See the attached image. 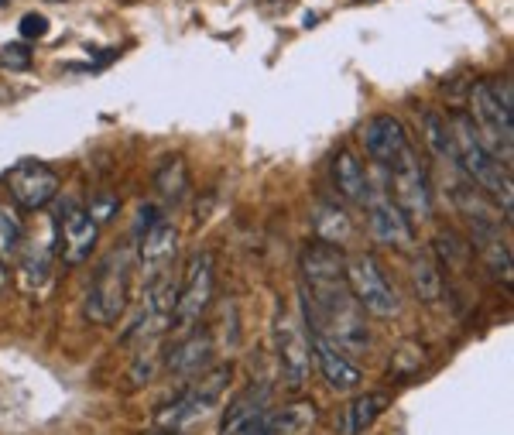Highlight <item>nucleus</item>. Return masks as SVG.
Masks as SVG:
<instances>
[{"mask_svg": "<svg viewBox=\"0 0 514 435\" xmlns=\"http://www.w3.org/2000/svg\"><path fill=\"white\" fill-rule=\"evenodd\" d=\"M275 357L278 374L288 391H302L312 374V343L305 336V322H299L292 312H278L275 319Z\"/></svg>", "mask_w": 514, "mask_h": 435, "instance_id": "1a4fd4ad", "label": "nucleus"}, {"mask_svg": "<svg viewBox=\"0 0 514 435\" xmlns=\"http://www.w3.org/2000/svg\"><path fill=\"white\" fill-rule=\"evenodd\" d=\"M24 220H21V213H18V206L14 203H7V199H0V261H14L21 251V244H24Z\"/></svg>", "mask_w": 514, "mask_h": 435, "instance_id": "393cba45", "label": "nucleus"}, {"mask_svg": "<svg viewBox=\"0 0 514 435\" xmlns=\"http://www.w3.org/2000/svg\"><path fill=\"white\" fill-rule=\"evenodd\" d=\"M299 298H302V322L309 326V333L326 336V340L340 346L343 353L367 350L371 336H367V326H364V309H360V302L353 298L347 278L302 281Z\"/></svg>", "mask_w": 514, "mask_h": 435, "instance_id": "f257e3e1", "label": "nucleus"}, {"mask_svg": "<svg viewBox=\"0 0 514 435\" xmlns=\"http://www.w3.org/2000/svg\"><path fill=\"white\" fill-rule=\"evenodd\" d=\"M141 435H189V432H182V429H162V425H151L148 432H141Z\"/></svg>", "mask_w": 514, "mask_h": 435, "instance_id": "473e14b6", "label": "nucleus"}, {"mask_svg": "<svg viewBox=\"0 0 514 435\" xmlns=\"http://www.w3.org/2000/svg\"><path fill=\"white\" fill-rule=\"evenodd\" d=\"M309 343H312V364L319 367L323 381L329 384L333 391L340 394H350L364 384V370L350 360V353H343L336 343H329L326 336L319 333H309Z\"/></svg>", "mask_w": 514, "mask_h": 435, "instance_id": "ddd939ff", "label": "nucleus"}, {"mask_svg": "<svg viewBox=\"0 0 514 435\" xmlns=\"http://www.w3.org/2000/svg\"><path fill=\"white\" fill-rule=\"evenodd\" d=\"M388 405H391V398L381 391L357 394V398H353L340 415V435H364L377 418L388 412Z\"/></svg>", "mask_w": 514, "mask_h": 435, "instance_id": "4be33fe9", "label": "nucleus"}, {"mask_svg": "<svg viewBox=\"0 0 514 435\" xmlns=\"http://www.w3.org/2000/svg\"><path fill=\"white\" fill-rule=\"evenodd\" d=\"M155 189L165 203L179 206L182 199L189 196V168L182 158H165L162 165L155 168Z\"/></svg>", "mask_w": 514, "mask_h": 435, "instance_id": "b1692460", "label": "nucleus"}, {"mask_svg": "<svg viewBox=\"0 0 514 435\" xmlns=\"http://www.w3.org/2000/svg\"><path fill=\"white\" fill-rule=\"evenodd\" d=\"M0 66L4 69H14V72H24L31 66V48L24 42H14V45H4L0 48Z\"/></svg>", "mask_w": 514, "mask_h": 435, "instance_id": "c85d7f7f", "label": "nucleus"}, {"mask_svg": "<svg viewBox=\"0 0 514 435\" xmlns=\"http://www.w3.org/2000/svg\"><path fill=\"white\" fill-rule=\"evenodd\" d=\"M230 377H234V367L223 364V367H213L206 370V374L192 377L189 388L179 394L175 401H168L165 408H158L155 412V425H162V429H182L186 432L189 425L203 422L206 415L213 412L216 405H220L223 391H227Z\"/></svg>", "mask_w": 514, "mask_h": 435, "instance_id": "39448f33", "label": "nucleus"}, {"mask_svg": "<svg viewBox=\"0 0 514 435\" xmlns=\"http://www.w3.org/2000/svg\"><path fill=\"white\" fill-rule=\"evenodd\" d=\"M52 257H55V233L48 237H24L21 251H18V281L24 292H38L48 278H52Z\"/></svg>", "mask_w": 514, "mask_h": 435, "instance_id": "a211bd4d", "label": "nucleus"}, {"mask_svg": "<svg viewBox=\"0 0 514 435\" xmlns=\"http://www.w3.org/2000/svg\"><path fill=\"white\" fill-rule=\"evenodd\" d=\"M347 285L353 298L360 302V309L371 312L377 319H391L401 312V295L391 285L384 268L377 264L374 254H353L347 257Z\"/></svg>", "mask_w": 514, "mask_h": 435, "instance_id": "0eeeda50", "label": "nucleus"}, {"mask_svg": "<svg viewBox=\"0 0 514 435\" xmlns=\"http://www.w3.org/2000/svg\"><path fill=\"white\" fill-rule=\"evenodd\" d=\"M312 425H316V405L312 401H288L281 408H264L247 435H305Z\"/></svg>", "mask_w": 514, "mask_h": 435, "instance_id": "f3484780", "label": "nucleus"}, {"mask_svg": "<svg viewBox=\"0 0 514 435\" xmlns=\"http://www.w3.org/2000/svg\"><path fill=\"white\" fill-rule=\"evenodd\" d=\"M449 134H453V148H456V168H460L467 179L477 185L484 196H494L504 206V223L511 220V168L501 165V158L480 138V131L473 127L470 114H456L449 117Z\"/></svg>", "mask_w": 514, "mask_h": 435, "instance_id": "f03ea898", "label": "nucleus"}, {"mask_svg": "<svg viewBox=\"0 0 514 435\" xmlns=\"http://www.w3.org/2000/svg\"><path fill=\"white\" fill-rule=\"evenodd\" d=\"M412 281H415V292H419L422 302H439V295H443V268L436 264V257L432 254L415 257Z\"/></svg>", "mask_w": 514, "mask_h": 435, "instance_id": "bb28decb", "label": "nucleus"}, {"mask_svg": "<svg viewBox=\"0 0 514 435\" xmlns=\"http://www.w3.org/2000/svg\"><path fill=\"white\" fill-rule=\"evenodd\" d=\"M52 233H55V247H59L62 261L83 264L86 257L93 254L96 240H100V223H96L83 206L66 203V206H59V213H55Z\"/></svg>", "mask_w": 514, "mask_h": 435, "instance_id": "9d476101", "label": "nucleus"}, {"mask_svg": "<svg viewBox=\"0 0 514 435\" xmlns=\"http://www.w3.org/2000/svg\"><path fill=\"white\" fill-rule=\"evenodd\" d=\"M436 251H439V257H443V261H446V268H463V264H467V257H470L473 247L467 244V240L460 237V233L443 230V233H439V237H436Z\"/></svg>", "mask_w": 514, "mask_h": 435, "instance_id": "cd10ccee", "label": "nucleus"}, {"mask_svg": "<svg viewBox=\"0 0 514 435\" xmlns=\"http://www.w3.org/2000/svg\"><path fill=\"white\" fill-rule=\"evenodd\" d=\"M264 408H271V388L268 384H251L247 391H240L234 401L227 405L223 412V425H220V435H247L251 425L261 418Z\"/></svg>", "mask_w": 514, "mask_h": 435, "instance_id": "6ab92c4d", "label": "nucleus"}, {"mask_svg": "<svg viewBox=\"0 0 514 435\" xmlns=\"http://www.w3.org/2000/svg\"><path fill=\"white\" fill-rule=\"evenodd\" d=\"M213 281H216V264L213 254L203 251L189 261L186 275H182L179 295H175V312H172V329L175 333H189L199 326V319L206 316L213 302Z\"/></svg>", "mask_w": 514, "mask_h": 435, "instance_id": "6e6552de", "label": "nucleus"}, {"mask_svg": "<svg viewBox=\"0 0 514 435\" xmlns=\"http://www.w3.org/2000/svg\"><path fill=\"white\" fill-rule=\"evenodd\" d=\"M312 230L323 244H333V247H347L353 240V220L343 206H336L333 199H323L312 209Z\"/></svg>", "mask_w": 514, "mask_h": 435, "instance_id": "5701e85b", "label": "nucleus"}, {"mask_svg": "<svg viewBox=\"0 0 514 435\" xmlns=\"http://www.w3.org/2000/svg\"><path fill=\"white\" fill-rule=\"evenodd\" d=\"M210 364H213V336L206 329H189L168 350L165 370L172 377H179V381H192V377L206 374Z\"/></svg>", "mask_w": 514, "mask_h": 435, "instance_id": "2eb2a0df", "label": "nucleus"}, {"mask_svg": "<svg viewBox=\"0 0 514 435\" xmlns=\"http://www.w3.org/2000/svg\"><path fill=\"white\" fill-rule=\"evenodd\" d=\"M7 192H11V203L18 209H45L59 196V175L52 172L42 161H21L7 175Z\"/></svg>", "mask_w": 514, "mask_h": 435, "instance_id": "f8f14e48", "label": "nucleus"}, {"mask_svg": "<svg viewBox=\"0 0 514 435\" xmlns=\"http://www.w3.org/2000/svg\"><path fill=\"white\" fill-rule=\"evenodd\" d=\"M117 209H120V203H117L114 192H96V196L90 199V206H86V213H90L96 223H107Z\"/></svg>", "mask_w": 514, "mask_h": 435, "instance_id": "c756f323", "label": "nucleus"}, {"mask_svg": "<svg viewBox=\"0 0 514 435\" xmlns=\"http://www.w3.org/2000/svg\"><path fill=\"white\" fill-rule=\"evenodd\" d=\"M302 281H333V278H347V257H343L340 247L333 244H309L302 251Z\"/></svg>", "mask_w": 514, "mask_h": 435, "instance_id": "412c9836", "label": "nucleus"}, {"mask_svg": "<svg viewBox=\"0 0 514 435\" xmlns=\"http://www.w3.org/2000/svg\"><path fill=\"white\" fill-rule=\"evenodd\" d=\"M367 230L377 244L384 247H395V251H412L415 247V227L408 223V216L391 203L388 192L374 189L371 185V196H367Z\"/></svg>", "mask_w": 514, "mask_h": 435, "instance_id": "9b49d317", "label": "nucleus"}, {"mask_svg": "<svg viewBox=\"0 0 514 435\" xmlns=\"http://www.w3.org/2000/svg\"><path fill=\"white\" fill-rule=\"evenodd\" d=\"M48 35V18L45 14H24L21 18V38L24 42H31V38H45Z\"/></svg>", "mask_w": 514, "mask_h": 435, "instance_id": "7c9ffc66", "label": "nucleus"}, {"mask_svg": "<svg viewBox=\"0 0 514 435\" xmlns=\"http://www.w3.org/2000/svg\"><path fill=\"white\" fill-rule=\"evenodd\" d=\"M151 374H155V357L151 353H141L138 360H134V367H131V384H148L151 381Z\"/></svg>", "mask_w": 514, "mask_h": 435, "instance_id": "2f4dec72", "label": "nucleus"}, {"mask_svg": "<svg viewBox=\"0 0 514 435\" xmlns=\"http://www.w3.org/2000/svg\"><path fill=\"white\" fill-rule=\"evenodd\" d=\"M175 257H179V230L168 220H155L141 237V271L144 281H155L172 271Z\"/></svg>", "mask_w": 514, "mask_h": 435, "instance_id": "dca6fc26", "label": "nucleus"}, {"mask_svg": "<svg viewBox=\"0 0 514 435\" xmlns=\"http://www.w3.org/2000/svg\"><path fill=\"white\" fill-rule=\"evenodd\" d=\"M391 172V185H388V196L401 213L408 216V223H425L432 220V185H429V172H425L422 158L415 148H408L395 165L384 168Z\"/></svg>", "mask_w": 514, "mask_h": 435, "instance_id": "423d86ee", "label": "nucleus"}, {"mask_svg": "<svg viewBox=\"0 0 514 435\" xmlns=\"http://www.w3.org/2000/svg\"><path fill=\"white\" fill-rule=\"evenodd\" d=\"M333 182H336V192H340L347 203L364 206L367 196H371V179H367L364 161H360L357 151H350V148L336 151V158H333Z\"/></svg>", "mask_w": 514, "mask_h": 435, "instance_id": "aec40b11", "label": "nucleus"}, {"mask_svg": "<svg viewBox=\"0 0 514 435\" xmlns=\"http://www.w3.org/2000/svg\"><path fill=\"white\" fill-rule=\"evenodd\" d=\"M4 285H7V264L0 261V292H4Z\"/></svg>", "mask_w": 514, "mask_h": 435, "instance_id": "72a5a7b5", "label": "nucleus"}, {"mask_svg": "<svg viewBox=\"0 0 514 435\" xmlns=\"http://www.w3.org/2000/svg\"><path fill=\"white\" fill-rule=\"evenodd\" d=\"M360 138H364L367 155H371L381 168H391L408 148H412V138H408L405 124L391 114H377L367 120Z\"/></svg>", "mask_w": 514, "mask_h": 435, "instance_id": "4468645a", "label": "nucleus"}, {"mask_svg": "<svg viewBox=\"0 0 514 435\" xmlns=\"http://www.w3.org/2000/svg\"><path fill=\"white\" fill-rule=\"evenodd\" d=\"M514 96H511V83L501 79V83H473L470 90V120L480 131L487 148L494 151L497 158L504 155V165L511 168V148H514Z\"/></svg>", "mask_w": 514, "mask_h": 435, "instance_id": "7ed1b4c3", "label": "nucleus"}, {"mask_svg": "<svg viewBox=\"0 0 514 435\" xmlns=\"http://www.w3.org/2000/svg\"><path fill=\"white\" fill-rule=\"evenodd\" d=\"M131 302V254L114 251L96 264V275L86 292V319L96 326H114Z\"/></svg>", "mask_w": 514, "mask_h": 435, "instance_id": "20e7f679", "label": "nucleus"}, {"mask_svg": "<svg viewBox=\"0 0 514 435\" xmlns=\"http://www.w3.org/2000/svg\"><path fill=\"white\" fill-rule=\"evenodd\" d=\"M422 131H425V144L432 148V155L456 168V148H453V134H449V120L443 114H436V110H425Z\"/></svg>", "mask_w": 514, "mask_h": 435, "instance_id": "a878e982", "label": "nucleus"}]
</instances>
